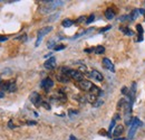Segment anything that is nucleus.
<instances>
[{
    "label": "nucleus",
    "mask_w": 145,
    "mask_h": 140,
    "mask_svg": "<svg viewBox=\"0 0 145 140\" xmlns=\"http://www.w3.org/2000/svg\"><path fill=\"white\" fill-rule=\"evenodd\" d=\"M79 72H80V73H82V72H84V73H86V72H87V67H86V66H80V69H79Z\"/></svg>",
    "instance_id": "33"
},
{
    "label": "nucleus",
    "mask_w": 145,
    "mask_h": 140,
    "mask_svg": "<svg viewBox=\"0 0 145 140\" xmlns=\"http://www.w3.org/2000/svg\"><path fill=\"white\" fill-rule=\"evenodd\" d=\"M78 87L83 91H91V88H93V83H91L87 80H83V81H80L78 83Z\"/></svg>",
    "instance_id": "6"
},
{
    "label": "nucleus",
    "mask_w": 145,
    "mask_h": 140,
    "mask_svg": "<svg viewBox=\"0 0 145 140\" xmlns=\"http://www.w3.org/2000/svg\"><path fill=\"white\" fill-rule=\"evenodd\" d=\"M105 17L107 18V19H109V20L115 17V13H114V10H113L112 8L106 9V11H105Z\"/></svg>",
    "instance_id": "15"
},
{
    "label": "nucleus",
    "mask_w": 145,
    "mask_h": 140,
    "mask_svg": "<svg viewBox=\"0 0 145 140\" xmlns=\"http://www.w3.org/2000/svg\"><path fill=\"white\" fill-rule=\"evenodd\" d=\"M114 140H128V139H125V138H116V139Z\"/></svg>",
    "instance_id": "40"
},
{
    "label": "nucleus",
    "mask_w": 145,
    "mask_h": 140,
    "mask_svg": "<svg viewBox=\"0 0 145 140\" xmlns=\"http://www.w3.org/2000/svg\"><path fill=\"white\" fill-rule=\"evenodd\" d=\"M52 100H57V101H66V96L63 92H57L55 95L52 96Z\"/></svg>",
    "instance_id": "11"
},
{
    "label": "nucleus",
    "mask_w": 145,
    "mask_h": 140,
    "mask_svg": "<svg viewBox=\"0 0 145 140\" xmlns=\"http://www.w3.org/2000/svg\"><path fill=\"white\" fill-rule=\"evenodd\" d=\"M94 52H95V54H103L105 52V47L104 46H97L94 48Z\"/></svg>",
    "instance_id": "19"
},
{
    "label": "nucleus",
    "mask_w": 145,
    "mask_h": 140,
    "mask_svg": "<svg viewBox=\"0 0 145 140\" xmlns=\"http://www.w3.org/2000/svg\"><path fill=\"white\" fill-rule=\"evenodd\" d=\"M86 99H87V101H88V102H91V104H94V103L97 101V96L93 95V94H91V93H89V94L86 96Z\"/></svg>",
    "instance_id": "17"
},
{
    "label": "nucleus",
    "mask_w": 145,
    "mask_h": 140,
    "mask_svg": "<svg viewBox=\"0 0 145 140\" xmlns=\"http://www.w3.org/2000/svg\"><path fill=\"white\" fill-rule=\"evenodd\" d=\"M57 80L61 83H68L69 82V76L65 73H60V74L57 75Z\"/></svg>",
    "instance_id": "10"
},
{
    "label": "nucleus",
    "mask_w": 145,
    "mask_h": 140,
    "mask_svg": "<svg viewBox=\"0 0 145 140\" xmlns=\"http://www.w3.org/2000/svg\"><path fill=\"white\" fill-rule=\"evenodd\" d=\"M40 87L44 88V90L48 91L49 88L54 87V82H53V80H52L50 77H46L45 80H42V81H41V83H40Z\"/></svg>",
    "instance_id": "5"
},
{
    "label": "nucleus",
    "mask_w": 145,
    "mask_h": 140,
    "mask_svg": "<svg viewBox=\"0 0 145 140\" xmlns=\"http://www.w3.org/2000/svg\"><path fill=\"white\" fill-rule=\"evenodd\" d=\"M91 94L93 95H95V96H99V95H102L103 94V92H102V90L98 88V87H96V85H93V88H91Z\"/></svg>",
    "instance_id": "12"
},
{
    "label": "nucleus",
    "mask_w": 145,
    "mask_h": 140,
    "mask_svg": "<svg viewBox=\"0 0 145 140\" xmlns=\"http://www.w3.org/2000/svg\"><path fill=\"white\" fill-rule=\"evenodd\" d=\"M66 46L65 45H56L55 46V51H61V50H64Z\"/></svg>",
    "instance_id": "27"
},
{
    "label": "nucleus",
    "mask_w": 145,
    "mask_h": 140,
    "mask_svg": "<svg viewBox=\"0 0 145 140\" xmlns=\"http://www.w3.org/2000/svg\"><path fill=\"white\" fill-rule=\"evenodd\" d=\"M45 67L47 69V70H54L55 67H56V58H55L54 56H52L50 58H48L46 62H45Z\"/></svg>",
    "instance_id": "7"
},
{
    "label": "nucleus",
    "mask_w": 145,
    "mask_h": 140,
    "mask_svg": "<svg viewBox=\"0 0 145 140\" xmlns=\"http://www.w3.org/2000/svg\"><path fill=\"white\" fill-rule=\"evenodd\" d=\"M41 105H42V106H44L45 109H47V110H50V105L48 104L47 102H44V101H42V103H41Z\"/></svg>",
    "instance_id": "30"
},
{
    "label": "nucleus",
    "mask_w": 145,
    "mask_h": 140,
    "mask_svg": "<svg viewBox=\"0 0 145 140\" xmlns=\"http://www.w3.org/2000/svg\"><path fill=\"white\" fill-rule=\"evenodd\" d=\"M47 46H48V48H53V47H55L56 45H55V40H50L48 44H47Z\"/></svg>",
    "instance_id": "28"
},
{
    "label": "nucleus",
    "mask_w": 145,
    "mask_h": 140,
    "mask_svg": "<svg viewBox=\"0 0 145 140\" xmlns=\"http://www.w3.org/2000/svg\"><path fill=\"white\" fill-rule=\"evenodd\" d=\"M123 131H124V127H123V125H117V127L115 128L114 132H113V136H114V137H118V136H121V135L123 133Z\"/></svg>",
    "instance_id": "13"
},
{
    "label": "nucleus",
    "mask_w": 145,
    "mask_h": 140,
    "mask_svg": "<svg viewBox=\"0 0 145 140\" xmlns=\"http://www.w3.org/2000/svg\"><path fill=\"white\" fill-rule=\"evenodd\" d=\"M68 112H69V116H71V117H72L74 114H78V111H74L72 109H71Z\"/></svg>",
    "instance_id": "31"
},
{
    "label": "nucleus",
    "mask_w": 145,
    "mask_h": 140,
    "mask_svg": "<svg viewBox=\"0 0 145 140\" xmlns=\"http://www.w3.org/2000/svg\"><path fill=\"white\" fill-rule=\"evenodd\" d=\"M138 15H140V9H135V10L132 13V15H129V16H131V19H132V20H135Z\"/></svg>",
    "instance_id": "20"
},
{
    "label": "nucleus",
    "mask_w": 145,
    "mask_h": 140,
    "mask_svg": "<svg viewBox=\"0 0 145 140\" xmlns=\"http://www.w3.org/2000/svg\"><path fill=\"white\" fill-rule=\"evenodd\" d=\"M8 125H9V128H10V129H14V128H16V125L12 123V121H9V122H8Z\"/></svg>",
    "instance_id": "34"
},
{
    "label": "nucleus",
    "mask_w": 145,
    "mask_h": 140,
    "mask_svg": "<svg viewBox=\"0 0 145 140\" xmlns=\"http://www.w3.org/2000/svg\"><path fill=\"white\" fill-rule=\"evenodd\" d=\"M103 66L106 70L110 71V72H114L115 71V67H114L113 63L110 62V59H108V58H103Z\"/></svg>",
    "instance_id": "8"
},
{
    "label": "nucleus",
    "mask_w": 145,
    "mask_h": 140,
    "mask_svg": "<svg viewBox=\"0 0 145 140\" xmlns=\"http://www.w3.org/2000/svg\"><path fill=\"white\" fill-rule=\"evenodd\" d=\"M120 30L121 32H123L125 35H127V36H133L134 35V32L133 30H131L128 27H124V26H121L120 27Z\"/></svg>",
    "instance_id": "14"
},
{
    "label": "nucleus",
    "mask_w": 145,
    "mask_h": 140,
    "mask_svg": "<svg viewBox=\"0 0 145 140\" xmlns=\"http://www.w3.org/2000/svg\"><path fill=\"white\" fill-rule=\"evenodd\" d=\"M8 85H9V82H3L2 84H1V88L3 91H7L8 90Z\"/></svg>",
    "instance_id": "26"
},
{
    "label": "nucleus",
    "mask_w": 145,
    "mask_h": 140,
    "mask_svg": "<svg viewBox=\"0 0 145 140\" xmlns=\"http://www.w3.org/2000/svg\"><path fill=\"white\" fill-rule=\"evenodd\" d=\"M72 24H74V21L71 20V19H65V20L63 21V26H64V27H71Z\"/></svg>",
    "instance_id": "21"
},
{
    "label": "nucleus",
    "mask_w": 145,
    "mask_h": 140,
    "mask_svg": "<svg viewBox=\"0 0 145 140\" xmlns=\"http://www.w3.org/2000/svg\"><path fill=\"white\" fill-rule=\"evenodd\" d=\"M136 29H137V32H138V34H140V36H138V42H141V40L143 39V28H142L141 25H137V26H136Z\"/></svg>",
    "instance_id": "18"
},
{
    "label": "nucleus",
    "mask_w": 145,
    "mask_h": 140,
    "mask_svg": "<svg viewBox=\"0 0 145 140\" xmlns=\"http://www.w3.org/2000/svg\"><path fill=\"white\" fill-rule=\"evenodd\" d=\"M7 39H8L7 36H0V42H6Z\"/></svg>",
    "instance_id": "35"
},
{
    "label": "nucleus",
    "mask_w": 145,
    "mask_h": 140,
    "mask_svg": "<svg viewBox=\"0 0 145 140\" xmlns=\"http://www.w3.org/2000/svg\"><path fill=\"white\" fill-rule=\"evenodd\" d=\"M3 96H5V93H3V91H2V92H0V99L3 98Z\"/></svg>",
    "instance_id": "37"
},
{
    "label": "nucleus",
    "mask_w": 145,
    "mask_h": 140,
    "mask_svg": "<svg viewBox=\"0 0 145 140\" xmlns=\"http://www.w3.org/2000/svg\"><path fill=\"white\" fill-rule=\"evenodd\" d=\"M58 17H59V13L55 14L54 16H50V17L48 18V21H55V19H57Z\"/></svg>",
    "instance_id": "24"
},
{
    "label": "nucleus",
    "mask_w": 145,
    "mask_h": 140,
    "mask_svg": "<svg viewBox=\"0 0 145 140\" xmlns=\"http://www.w3.org/2000/svg\"><path fill=\"white\" fill-rule=\"evenodd\" d=\"M0 83H1V79H0Z\"/></svg>",
    "instance_id": "41"
},
{
    "label": "nucleus",
    "mask_w": 145,
    "mask_h": 140,
    "mask_svg": "<svg viewBox=\"0 0 145 140\" xmlns=\"http://www.w3.org/2000/svg\"><path fill=\"white\" fill-rule=\"evenodd\" d=\"M27 123H28V124H35L36 122H35V121H28Z\"/></svg>",
    "instance_id": "39"
},
{
    "label": "nucleus",
    "mask_w": 145,
    "mask_h": 140,
    "mask_svg": "<svg viewBox=\"0 0 145 140\" xmlns=\"http://www.w3.org/2000/svg\"><path fill=\"white\" fill-rule=\"evenodd\" d=\"M61 73L67 74L71 79L75 80V81H78V82L83 81V77H84V76H83V73H80L79 71L69 70V69H66V67H63V69H61Z\"/></svg>",
    "instance_id": "1"
},
{
    "label": "nucleus",
    "mask_w": 145,
    "mask_h": 140,
    "mask_svg": "<svg viewBox=\"0 0 145 140\" xmlns=\"http://www.w3.org/2000/svg\"><path fill=\"white\" fill-rule=\"evenodd\" d=\"M128 92H129V91H128V88H127L126 87H124V88H122V93H123L124 95H128V94H129Z\"/></svg>",
    "instance_id": "29"
},
{
    "label": "nucleus",
    "mask_w": 145,
    "mask_h": 140,
    "mask_svg": "<svg viewBox=\"0 0 145 140\" xmlns=\"http://www.w3.org/2000/svg\"><path fill=\"white\" fill-rule=\"evenodd\" d=\"M69 140H76V138H75V137H74V136H71V137H69Z\"/></svg>",
    "instance_id": "38"
},
{
    "label": "nucleus",
    "mask_w": 145,
    "mask_h": 140,
    "mask_svg": "<svg viewBox=\"0 0 145 140\" xmlns=\"http://www.w3.org/2000/svg\"><path fill=\"white\" fill-rule=\"evenodd\" d=\"M52 30H53V27H52V26L45 27V28H42V29H39V32H38V34H37V40H36L35 46L38 47V46H39V44H40V43H41V40H42V37H44V36H46L48 33H50Z\"/></svg>",
    "instance_id": "3"
},
{
    "label": "nucleus",
    "mask_w": 145,
    "mask_h": 140,
    "mask_svg": "<svg viewBox=\"0 0 145 140\" xmlns=\"http://www.w3.org/2000/svg\"><path fill=\"white\" fill-rule=\"evenodd\" d=\"M91 76L94 79V80H96V81H98V82H102L103 81V75L98 72V71H96V70H93L91 72Z\"/></svg>",
    "instance_id": "9"
},
{
    "label": "nucleus",
    "mask_w": 145,
    "mask_h": 140,
    "mask_svg": "<svg viewBox=\"0 0 145 140\" xmlns=\"http://www.w3.org/2000/svg\"><path fill=\"white\" fill-rule=\"evenodd\" d=\"M115 122H116V120H112V122H110V124H109V128H108V133H110L112 131H113V128L115 127Z\"/></svg>",
    "instance_id": "23"
},
{
    "label": "nucleus",
    "mask_w": 145,
    "mask_h": 140,
    "mask_svg": "<svg viewBox=\"0 0 145 140\" xmlns=\"http://www.w3.org/2000/svg\"><path fill=\"white\" fill-rule=\"evenodd\" d=\"M102 104H104V101L103 100H101V99H97V101L93 104V106H95V108H98V106H101Z\"/></svg>",
    "instance_id": "22"
},
{
    "label": "nucleus",
    "mask_w": 145,
    "mask_h": 140,
    "mask_svg": "<svg viewBox=\"0 0 145 140\" xmlns=\"http://www.w3.org/2000/svg\"><path fill=\"white\" fill-rule=\"evenodd\" d=\"M109 28H110V26H106V27H104V28H102V29H101L99 32H101V33H104V32H107V30H108Z\"/></svg>",
    "instance_id": "32"
},
{
    "label": "nucleus",
    "mask_w": 145,
    "mask_h": 140,
    "mask_svg": "<svg viewBox=\"0 0 145 140\" xmlns=\"http://www.w3.org/2000/svg\"><path fill=\"white\" fill-rule=\"evenodd\" d=\"M30 101H31V103L35 105V106H39V105H41V103H42L41 96H40L37 92H33V93H31V95H30Z\"/></svg>",
    "instance_id": "4"
},
{
    "label": "nucleus",
    "mask_w": 145,
    "mask_h": 140,
    "mask_svg": "<svg viewBox=\"0 0 145 140\" xmlns=\"http://www.w3.org/2000/svg\"><path fill=\"white\" fill-rule=\"evenodd\" d=\"M17 90V85H16V83L15 82H9V85H8V92H15Z\"/></svg>",
    "instance_id": "16"
},
{
    "label": "nucleus",
    "mask_w": 145,
    "mask_h": 140,
    "mask_svg": "<svg viewBox=\"0 0 145 140\" xmlns=\"http://www.w3.org/2000/svg\"><path fill=\"white\" fill-rule=\"evenodd\" d=\"M140 125H142V122L140 121V119L134 118L132 120V122L129 124V130H128V138L129 139H132L134 137V135H135V132H136V130H137V128Z\"/></svg>",
    "instance_id": "2"
},
{
    "label": "nucleus",
    "mask_w": 145,
    "mask_h": 140,
    "mask_svg": "<svg viewBox=\"0 0 145 140\" xmlns=\"http://www.w3.org/2000/svg\"><path fill=\"white\" fill-rule=\"evenodd\" d=\"M86 19V17H84V16H82V17H79L78 18V20H77V22H82L83 20H85Z\"/></svg>",
    "instance_id": "36"
},
{
    "label": "nucleus",
    "mask_w": 145,
    "mask_h": 140,
    "mask_svg": "<svg viewBox=\"0 0 145 140\" xmlns=\"http://www.w3.org/2000/svg\"><path fill=\"white\" fill-rule=\"evenodd\" d=\"M94 19H95V15H91L89 17L86 19V24H91V22H93Z\"/></svg>",
    "instance_id": "25"
}]
</instances>
